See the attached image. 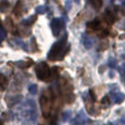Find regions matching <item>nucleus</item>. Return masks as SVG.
I'll use <instances>...</instances> for the list:
<instances>
[{
    "instance_id": "obj_1",
    "label": "nucleus",
    "mask_w": 125,
    "mask_h": 125,
    "mask_svg": "<svg viewBox=\"0 0 125 125\" xmlns=\"http://www.w3.org/2000/svg\"><path fill=\"white\" fill-rule=\"evenodd\" d=\"M66 42H67V34H65L58 42H56V43L52 46L50 53H48V56H47L50 61L62 59V57L66 55V53L68 52V50H69V47L67 48V50H65V47H66Z\"/></svg>"
},
{
    "instance_id": "obj_2",
    "label": "nucleus",
    "mask_w": 125,
    "mask_h": 125,
    "mask_svg": "<svg viewBox=\"0 0 125 125\" xmlns=\"http://www.w3.org/2000/svg\"><path fill=\"white\" fill-rule=\"evenodd\" d=\"M40 103H41V109L43 115L45 117H48L51 115V111H52V103H53V92L52 90H47L41 95L40 99Z\"/></svg>"
},
{
    "instance_id": "obj_3",
    "label": "nucleus",
    "mask_w": 125,
    "mask_h": 125,
    "mask_svg": "<svg viewBox=\"0 0 125 125\" xmlns=\"http://www.w3.org/2000/svg\"><path fill=\"white\" fill-rule=\"evenodd\" d=\"M35 73H36L37 78L42 81H51L52 80V70L46 62H40L35 68Z\"/></svg>"
},
{
    "instance_id": "obj_4",
    "label": "nucleus",
    "mask_w": 125,
    "mask_h": 125,
    "mask_svg": "<svg viewBox=\"0 0 125 125\" xmlns=\"http://www.w3.org/2000/svg\"><path fill=\"white\" fill-rule=\"evenodd\" d=\"M59 87H61L62 93L64 95V99L67 103H71L75 99V95L73 92V86L69 81H67L66 79H62L59 82Z\"/></svg>"
},
{
    "instance_id": "obj_5",
    "label": "nucleus",
    "mask_w": 125,
    "mask_h": 125,
    "mask_svg": "<svg viewBox=\"0 0 125 125\" xmlns=\"http://www.w3.org/2000/svg\"><path fill=\"white\" fill-rule=\"evenodd\" d=\"M51 28H52V32L54 34V36H58L61 33L62 29L64 28V21L61 18H55L51 23Z\"/></svg>"
},
{
    "instance_id": "obj_6",
    "label": "nucleus",
    "mask_w": 125,
    "mask_h": 125,
    "mask_svg": "<svg viewBox=\"0 0 125 125\" xmlns=\"http://www.w3.org/2000/svg\"><path fill=\"white\" fill-rule=\"evenodd\" d=\"M110 94H111V97L114 99V102L116 104L122 103V102L124 101V99H125V94L123 92H120V91H112Z\"/></svg>"
},
{
    "instance_id": "obj_7",
    "label": "nucleus",
    "mask_w": 125,
    "mask_h": 125,
    "mask_svg": "<svg viewBox=\"0 0 125 125\" xmlns=\"http://www.w3.org/2000/svg\"><path fill=\"white\" fill-rule=\"evenodd\" d=\"M6 24H7V30H8L9 32H11L12 34H18L17 26H15V24L13 23V21H12V19H11V18H7Z\"/></svg>"
},
{
    "instance_id": "obj_8",
    "label": "nucleus",
    "mask_w": 125,
    "mask_h": 125,
    "mask_svg": "<svg viewBox=\"0 0 125 125\" xmlns=\"http://www.w3.org/2000/svg\"><path fill=\"white\" fill-rule=\"evenodd\" d=\"M81 42H82V45H83L87 50H89V48L92 47L93 42H92V40H91V37H89L87 34L81 35Z\"/></svg>"
},
{
    "instance_id": "obj_9",
    "label": "nucleus",
    "mask_w": 125,
    "mask_h": 125,
    "mask_svg": "<svg viewBox=\"0 0 125 125\" xmlns=\"http://www.w3.org/2000/svg\"><path fill=\"white\" fill-rule=\"evenodd\" d=\"M104 18H105V20H106V22H108L109 24H113L115 22V17H114V14L112 13V11L110 10V9H106V11H105V13H104Z\"/></svg>"
},
{
    "instance_id": "obj_10",
    "label": "nucleus",
    "mask_w": 125,
    "mask_h": 125,
    "mask_svg": "<svg viewBox=\"0 0 125 125\" xmlns=\"http://www.w3.org/2000/svg\"><path fill=\"white\" fill-rule=\"evenodd\" d=\"M13 13L17 17H21L22 15V13H23V3H22L21 0H18L17 4L14 7V10H13Z\"/></svg>"
},
{
    "instance_id": "obj_11",
    "label": "nucleus",
    "mask_w": 125,
    "mask_h": 125,
    "mask_svg": "<svg viewBox=\"0 0 125 125\" xmlns=\"http://www.w3.org/2000/svg\"><path fill=\"white\" fill-rule=\"evenodd\" d=\"M32 65H33V61H32V59H29L28 62H22V61H20V62H15V66H18L19 68H22V69L29 68V67L32 66Z\"/></svg>"
},
{
    "instance_id": "obj_12",
    "label": "nucleus",
    "mask_w": 125,
    "mask_h": 125,
    "mask_svg": "<svg viewBox=\"0 0 125 125\" xmlns=\"http://www.w3.org/2000/svg\"><path fill=\"white\" fill-rule=\"evenodd\" d=\"M21 98H22L21 95H18V97H7V103H8V105L13 106L21 100Z\"/></svg>"
},
{
    "instance_id": "obj_13",
    "label": "nucleus",
    "mask_w": 125,
    "mask_h": 125,
    "mask_svg": "<svg viewBox=\"0 0 125 125\" xmlns=\"http://www.w3.org/2000/svg\"><path fill=\"white\" fill-rule=\"evenodd\" d=\"M87 26H88L89 29H92V30H98V29H100V26H101V23H100L99 20H92V21L88 22L87 23Z\"/></svg>"
},
{
    "instance_id": "obj_14",
    "label": "nucleus",
    "mask_w": 125,
    "mask_h": 125,
    "mask_svg": "<svg viewBox=\"0 0 125 125\" xmlns=\"http://www.w3.org/2000/svg\"><path fill=\"white\" fill-rule=\"evenodd\" d=\"M8 86V79H7L6 76H3L2 73H0V89L4 90Z\"/></svg>"
},
{
    "instance_id": "obj_15",
    "label": "nucleus",
    "mask_w": 125,
    "mask_h": 125,
    "mask_svg": "<svg viewBox=\"0 0 125 125\" xmlns=\"http://www.w3.org/2000/svg\"><path fill=\"white\" fill-rule=\"evenodd\" d=\"M35 21H36V15H31V17L28 18L26 20L22 21V24H23V25H25V26H30V25H32Z\"/></svg>"
},
{
    "instance_id": "obj_16",
    "label": "nucleus",
    "mask_w": 125,
    "mask_h": 125,
    "mask_svg": "<svg viewBox=\"0 0 125 125\" xmlns=\"http://www.w3.org/2000/svg\"><path fill=\"white\" fill-rule=\"evenodd\" d=\"M76 122H77L79 125H83L84 122H86V116H84V114L82 112L79 113V115L77 116V120H76Z\"/></svg>"
},
{
    "instance_id": "obj_17",
    "label": "nucleus",
    "mask_w": 125,
    "mask_h": 125,
    "mask_svg": "<svg viewBox=\"0 0 125 125\" xmlns=\"http://www.w3.org/2000/svg\"><path fill=\"white\" fill-rule=\"evenodd\" d=\"M91 3H92L93 8L97 9V10H99L102 6V0H91Z\"/></svg>"
},
{
    "instance_id": "obj_18",
    "label": "nucleus",
    "mask_w": 125,
    "mask_h": 125,
    "mask_svg": "<svg viewBox=\"0 0 125 125\" xmlns=\"http://www.w3.org/2000/svg\"><path fill=\"white\" fill-rule=\"evenodd\" d=\"M8 7H9L8 1H6V0H3V1H1V2H0V11H6Z\"/></svg>"
},
{
    "instance_id": "obj_19",
    "label": "nucleus",
    "mask_w": 125,
    "mask_h": 125,
    "mask_svg": "<svg viewBox=\"0 0 125 125\" xmlns=\"http://www.w3.org/2000/svg\"><path fill=\"white\" fill-rule=\"evenodd\" d=\"M46 10H47V8H46L45 6H40L36 8V13H39V14H43V13L46 12Z\"/></svg>"
},
{
    "instance_id": "obj_20",
    "label": "nucleus",
    "mask_w": 125,
    "mask_h": 125,
    "mask_svg": "<svg viewBox=\"0 0 125 125\" xmlns=\"http://www.w3.org/2000/svg\"><path fill=\"white\" fill-rule=\"evenodd\" d=\"M29 92H30L31 94H35V93L37 92V86L36 84H31V86L29 87Z\"/></svg>"
},
{
    "instance_id": "obj_21",
    "label": "nucleus",
    "mask_w": 125,
    "mask_h": 125,
    "mask_svg": "<svg viewBox=\"0 0 125 125\" xmlns=\"http://www.w3.org/2000/svg\"><path fill=\"white\" fill-rule=\"evenodd\" d=\"M101 104H103L104 106H109L110 105V98H109L108 95H105V97L101 100Z\"/></svg>"
},
{
    "instance_id": "obj_22",
    "label": "nucleus",
    "mask_w": 125,
    "mask_h": 125,
    "mask_svg": "<svg viewBox=\"0 0 125 125\" xmlns=\"http://www.w3.org/2000/svg\"><path fill=\"white\" fill-rule=\"evenodd\" d=\"M70 111H66V112H64V114H62V121H68L69 117H70Z\"/></svg>"
},
{
    "instance_id": "obj_23",
    "label": "nucleus",
    "mask_w": 125,
    "mask_h": 125,
    "mask_svg": "<svg viewBox=\"0 0 125 125\" xmlns=\"http://www.w3.org/2000/svg\"><path fill=\"white\" fill-rule=\"evenodd\" d=\"M109 66H110L111 68H116L117 65H116V62H115V59H113V58L109 59Z\"/></svg>"
},
{
    "instance_id": "obj_24",
    "label": "nucleus",
    "mask_w": 125,
    "mask_h": 125,
    "mask_svg": "<svg viewBox=\"0 0 125 125\" xmlns=\"http://www.w3.org/2000/svg\"><path fill=\"white\" fill-rule=\"evenodd\" d=\"M32 50L34 51V52H37V51H39V48L36 47V42H35V39H32Z\"/></svg>"
},
{
    "instance_id": "obj_25",
    "label": "nucleus",
    "mask_w": 125,
    "mask_h": 125,
    "mask_svg": "<svg viewBox=\"0 0 125 125\" xmlns=\"http://www.w3.org/2000/svg\"><path fill=\"white\" fill-rule=\"evenodd\" d=\"M100 45H102V46H101V47L98 48L99 51H103V50H105V48L108 47V43H106V42H103V43H101Z\"/></svg>"
},
{
    "instance_id": "obj_26",
    "label": "nucleus",
    "mask_w": 125,
    "mask_h": 125,
    "mask_svg": "<svg viewBox=\"0 0 125 125\" xmlns=\"http://www.w3.org/2000/svg\"><path fill=\"white\" fill-rule=\"evenodd\" d=\"M89 93H90V97L92 98V101H95V95H94V93H93V90H90Z\"/></svg>"
},
{
    "instance_id": "obj_27",
    "label": "nucleus",
    "mask_w": 125,
    "mask_h": 125,
    "mask_svg": "<svg viewBox=\"0 0 125 125\" xmlns=\"http://www.w3.org/2000/svg\"><path fill=\"white\" fill-rule=\"evenodd\" d=\"M120 122H121V123L123 124V125H125V115H124L123 117H122V119H121V121H120Z\"/></svg>"
},
{
    "instance_id": "obj_28",
    "label": "nucleus",
    "mask_w": 125,
    "mask_h": 125,
    "mask_svg": "<svg viewBox=\"0 0 125 125\" xmlns=\"http://www.w3.org/2000/svg\"><path fill=\"white\" fill-rule=\"evenodd\" d=\"M121 1H122V2H123V3H124V4H125V0H121Z\"/></svg>"
},
{
    "instance_id": "obj_29",
    "label": "nucleus",
    "mask_w": 125,
    "mask_h": 125,
    "mask_svg": "<svg viewBox=\"0 0 125 125\" xmlns=\"http://www.w3.org/2000/svg\"><path fill=\"white\" fill-rule=\"evenodd\" d=\"M0 125H3V124H2V123H0Z\"/></svg>"
},
{
    "instance_id": "obj_30",
    "label": "nucleus",
    "mask_w": 125,
    "mask_h": 125,
    "mask_svg": "<svg viewBox=\"0 0 125 125\" xmlns=\"http://www.w3.org/2000/svg\"><path fill=\"white\" fill-rule=\"evenodd\" d=\"M111 1H114V0H111Z\"/></svg>"
}]
</instances>
